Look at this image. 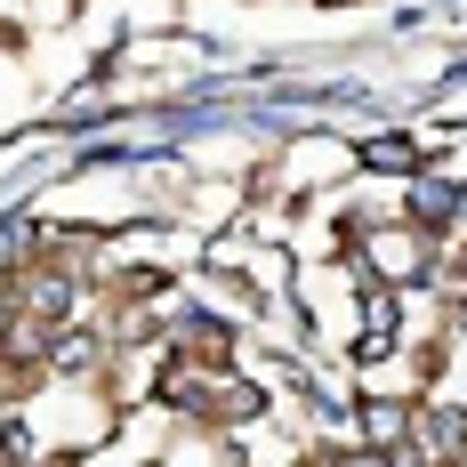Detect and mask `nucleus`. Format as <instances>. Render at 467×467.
Listing matches in <instances>:
<instances>
[{
    "label": "nucleus",
    "mask_w": 467,
    "mask_h": 467,
    "mask_svg": "<svg viewBox=\"0 0 467 467\" xmlns=\"http://www.w3.org/2000/svg\"><path fill=\"white\" fill-rule=\"evenodd\" d=\"M355 161H363V170H387V178H420V145H411V138H387V130L355 145Z\"/></svg>",
    "instance_id": "nucleus-2"
},
{
    "label": "nucleus",
    "mask_w": 467,
    "mask_h": 467,
    "mask_svg": "<svg viewBox=\"0 0 467 467\" xmlns=\"http://www.w3.org/2000/svg\"><path fill=\"white\" fill-rule=\"evenodd\" d=\"M395 435H411V411H403V403H387V395H379L371 411H363V443H371V451H387V443H395Z\"/></svg>",
    "instance_id": "nucleus-3"
},
{
    "label": "nucleus",
    "mask_w": 467,
    "mask_h": 467,
    "mask_svg": "<svg viewBox=\"0 0 467 467\" xmlns=\"http://www.w3.org/2000/svg\"><path fill=\"white\" fill-rule=\"evenodd\" d=\"M363 266H371V282H420L427 234L420 226H363Z\"/></svg>",
    "instance_id": "nucleus-1"
}]
</instances>
